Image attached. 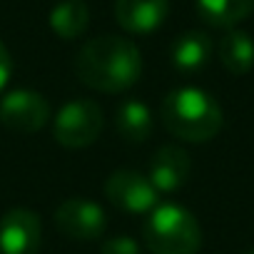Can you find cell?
I'll return each mask as SVG.
<instances>
[{"label":"cell","instance_id":"6da1fadb","mask_svg":"<svg viewBox=\"0 0 254 254\" xmlns=\"http://www.w3.org/2000/svg\"><path fill=\"white\" fill-rule=\"evenodd\" d=\"M82 85L97 92L130 90L142 75V55L137 45L120 35H100L87 40L75 60Z\"/></svg>","mask_w":254,"mask_h":254},{"label":"cell","instance_id":"7a4b0ae2","mask_svg":"<svg viewBox=\"0 0 254 254\" xmlns=\"http://www.w3.org/2000/svg\"><path fill=\"white\" fill-rule=\"evenodd\" d=\"M160 117L170 135L194 145L214 140L224 122L219 102L199 87H177L167 92Z\"/></svg>","mask_w":254,"mask_h":254},{"label":"cell","instance_id":"3957f363","mask_svg":"<svg viewBox=\"0 0 254 254\" xmlns=\"http://www.w3.org/2000/svg\"><path fill=\"white\" fill-rule=\"evenodd\" d=\"M142 239L152 254H197L202 227L187 207L165 202L147 214Z\"/></svg>","mask_w":254,"mask_h":254},{"label":"cell","instance_id":"277c9868","mask_svg":"<svg viewBox=\"0 0 254 254\" xmlns=\"http://www.w3.org/2000/svg\"><path fill=\"white\" fill-rule=\"evenodd\" d=\"M102 107L92 100H72L60 107L53 122L55 142L65 150H82L90 147L102 132Z\"/></svg>","mask_w":254,"mask_h":254},{"label":"cell","instance_id":"5b68a950","mask_svg":"<svg viewBox=\"0 0 254 254\" xmlns=\"http://www.w3.org/2000/svg\"><path fill=\"white\" fill-rule=\"evenodd\" d=\"M105 197L112 207L127 212V214H150L157 202V190L150 182V177L135 172V170H117L105 182Z\"/></svg>","mask_w":254,"mask_h":254},{"label":"cell","instance_id":"8992f818","mask_svg":"<svg viewBox=\"0 0 254 254\" xmlns=\"http://www.w3.org/2000/svg\"><path fill=\"white\" fill-rule=\"evenodd\" d=\"M50 105L35 90H13L0 100V122L10 132L33 135L48 122Z\"/></svg>","mask_w":254,"mask_h":254},{"label":"cell","instance_id":"52a82bcc","mask_svg":"<svg viewBox=\"0 0 254 254\" xmlns=\"http://www.w3.org/2000/svg\"><path fill=\"white\" fill-rule=\"evenodd\" d=\"M43 244V222L33 209L13 207L0 217V252L38 254Z\"/></svg>","mask_w":254,"mask_h":254},{"label":"cell","instance_id":"ba28073f","mask_svg":"<svg viewBox=\"0 0 254 254\" xmlns=\"http://www.w3.org/2000/svg\"><path fill=\"white\" fill-rule=\"evenodd\" d=\"M55 224L70 239H100L107 227V217L100 204L90 199H65L55 209Z\"/></svg>","mask_w":254,"mask_h":254},{"label":"cell","instance_id":"9c48e42d","mask_svg":"<svg viewBox=\"0 0 254 254\" xmlns=\"http://www.w3.org/2000/svg\"><path fill=\"white\" fill-rule=\"evenodd\" d=\"M170 13L167 0H115V20L125 33L150 35Z\"/></svg>","mask_w":254,"mask_h":254},{"label":"cell","instance_id":"30bf717a","mask_svg":"<svg viewBox=\"0 0 254 254\" xmlns=\"http://www.w3.org/2000/svg\"><path fill=\"white\" fill-rule=\"evenodd\" d=\"M192 172V160L182 147L175 145H165L155 152L152 162H150V182L155 185L157 192H177Z\"/></svg>","mask_w":254,"mask_h":254},{"label":"cell","instance_id":"8fae6325","mask_svg":"<svg viewBox=\"0 0 254 254\" xmlns=\"http://www.w3.org/2000/svg\"><path fill=\"white\" fill-rule=\"evenodd\" d=\"M209 58H212V40L202 30L182 33L172 43V50H170V60H172L175 70H180L185 75L199 72L209 63Z\"/></svg>","mask_w":254,"mask_h":254},{"label":"cell","instance_id":"7c38bea8","mask_svg":"<svg viewBox=\"0 0 254 254\" xmlns=\"http://www.w3.org/2000/svg\"><path fill=\"white\" fill-rule=\"evenodd\" d=\"M115 127L122 140L127 142H145L150 135H152V127H155V120H152V112L145 102L140 100H125L120 107H117V115H115Z\"/></svg>","mask_w":254,"mask_h":254},{"label":"cell","instance_id":"4fadbf2b","mask_svg":"<svg viewBox=\"0 0 254 254\" xmlns=\"http://www.w3.org/2000/svg\"><path fill=\"white\" fill-rule=\"evenodd\" d=\"M202 20L212 28H234L254 13V0H197Z\"/></svg>","mask_w":254,"mask_h":254},{"label":"cell","instance_id":"5bb4252c","mask_svg":"<svg viewBox=\"0 0 254 254\" xmlns=\"http://www.w3.org/2000/svg\"><path fill=\"white\" fill-rule=\"evenodd\" d=\"M219 60L232 75H247L254 67V40L244 30H229L219 40Z\"/></svg>","mask_w":254,"mask_h":254},{"label":"cell","instance_id":"9a60e30c","mask_svg":"<svg viewBox=\"0 0 254 254\" xmlns=\"http://www.w3.org/2000/svg\"><path fill=\"white\" fill-rule=\"evenodd\" d=\"M90 25V10L82 0H63L50 13V28L63 40L80 38Z\"/></svg>","mask_w":254,"mask_h":254},{"label":"cell","instance_id":"2e32d148","mask_svg":"<svg viewBox=\"0 0 254 254\" xmlns=\"http://www.w3.org/2000/svg\"><path fill=\"white\" fill-rule=\"evenodd\" d=\"M102 254H140V244L132 237H112L102 244Z\"/></svg>","mask_w":254,"mask_h":254},{"label":"cell","instance_id":"e0dca14e","mask_svg":"<svg viewBox=\"0 0 254 254\" xmlns=\"http://www.w3.org/2000/svg\"><path fill=\"white\" fill-rule=\"evenodd\" d=\"M10 75H13V58H10V53H8L5 43L0 40V90H3V87L8 85Z\"/></svg>","mask_w":254,"mask_h":254},{"label":"cell","instance_id":"ac0fdd59","mask_svg":"<svg viewBox=\"0 0 254 254\" xmlns=\"http://www.w3.org/2000/svg\"><path fill=\"white\" fill-rule=\"evenodd\" d=\"M244 254H254V249H249V252H244Z\"/></svg>","mask_w":254,"mask_h":254}]
</instances>
